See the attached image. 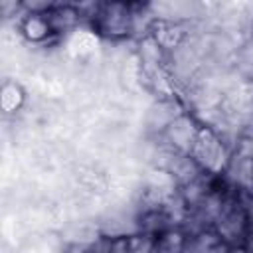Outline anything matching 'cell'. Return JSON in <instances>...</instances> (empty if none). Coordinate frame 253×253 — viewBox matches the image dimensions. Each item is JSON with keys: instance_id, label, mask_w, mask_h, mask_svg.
<instances>
[{"instance_id": "obj_9", "label": "cell", "mask_w": 253, "mask_h": 253, "mask_svg": "<svg viewBox=\"0 0 253 253\" xmlns=\"http://www.w3.org/2000/svg\"><path fill=\"white\" fill-rule=\"evenodd\" d=\"M107 239H109V253H132L130 243H128V235L107 237Z\"/></svg>"}, {"instance_id": "obj_4", "label": "cell", "mask_w": 253, "mask_h": 253, "mask_svg": "<svg viewBox=\"0 0 253 253\" xmlns=\"http://www.w3.org/2000/svg\"><path fill=\"white\" fill-rule=\"evenodd\" d=\"M182 113H186V109L180 99H158L154 105L148 107L144 115V125L152 134L160 136L166 130V126Z\"/></svg>"}, {"instance_id": "obj_3", "label": "cell", "mask_w": 253, "mask_h": 253, "mask_svg": "<svg viewBox=\"0 0 253 253\" xmlns=\"http://www.w3.org/2000/svg\"><path fill=\"white\" fill-rule=\"evenodd\" d=\"M200 128H202L200 119L196 115H192V113L186 111L180 117H176L158 138L162 140V146L166 150H170L174 154L190 156V152L194 148V142L198 138Z\"/></svg>"}, {"instance_id": "obj_11", "label": "cell", "mask_w": 253, "mask_h": 253, "mask_svg": "<svg viewBox=\"0 0 253 253\" xmlns=\"http://www.w3.org/2000/svg\"><path fill=\"white\" fill-rule=\"evenodd\" d=\"M247 30H249V32H247V42H251V43H253V18L249 20V26H247Z\"/></svg>"}, {"instance_id": "obj_10", "label": "cell", "mask_w": 253, "mask_h": 253, "mask_svg": "<svg viewBox=\"0 0 253 253\" xmlns=\"http://www.w3.org/2000/svg\"><path fill=\"white\" fill-rule=\"evenodd\" d=\"M227 253H247L245 251V247L243 245H233V247H229V251Z\"/></svg>"}, {"instance_id": "obj_6", "label": "cell", "mask_w": 253, "mask_h": 253, "mask_svg": "<svg viewBox=\"0 0 253 253\" xmlns=\"http://www.w3.org/2000/svg\"><path fill=\"white\" fill-rule=\"evenodd\" d=\"M47 18L51 22L55 38L63 36L67 32H73L77 28V24L83 20L77 4H53V8L47 12Z\"/></svg>"}, {"instance_id": "obj_7", "label": "cell", "mask_w": 253, "mask_h": 253, "mask_svg": "<svg viewBox=\"0 0 253 253\" xmlns=\"http://www.w3.org/2000/svg\"><path fill=\"white\" fill-rule=\"evenodd\" d=\"M26 105V91L18 81L6 79L0 87V107L4 115H16Z\"/></svg>"}, {"instance_id": "obj_2", "label": "cell", "mask_w": 253, "mask_h": 253, "mask_svg": "<svg viewBox=\"0 0 253 253\" xmlns=\"http://www.w3.org/2000/svg\"><path fill=\"white\" fill-rule=\"evenodd\" d=\"M93 30L111 40L119 42L125 38H130L134 34V16H132V4L125 2H101L99 12L93 20Z\"/></svg>"}, {"instance_id": "obj_5", "label": "cell", "mask_w": 253, "mask_h": 253, "mask_svg": "<svg viewBox=\"0 0 253 253\" xmlns=\"http://www.w3.org/2000/svg\"><path fill=\"white\" fill-rule=\"evenodd\" d=\"M18 32H20V36L26 42H30L34 45H42V43L49 42L51 38H55L47 14H30V12H24L20 16V22H18Z\"/></svg>"}, {"instance_id": "obj_8", "label": "cell", "mask_w": 253, "mask_h": 253, "mask_svg": "<svg viewBox=\"0 0 253 253\" xmlns=\"http://www.w3.org/2000/svg\"><path fill=\"white\" fill-rule=\"evenodd\" d=\"M128 243L132 253H158V237L144 233V231H134L128 235Z\"/></svg>"}, {"instance_id": "obj_1", "label": "cell", "mask_w": 253, "mask_h": 253, "mask_svg": "<svg viewBox=\"0 0 253 253\" xmlns=\"http://www.w3.org/2000/svg\"><path fill=\"white\" fill-rule=\"evenodd\" d=\"M190 156L202 168L204 174L217 178V176H223V172L227 170L229 160L233 156V148L219 134L217 128L202 125Z\"/></svg>"}, {"instance_id": "obj_12", "label": "cell", "mask_w": 253, "mask_h": 253, "mask_svg": "<svg viewBox=\"0 0 253 253\" xmlns=\"http://www.w3.org/2000/svg\"><path fill=\"white\" fill-rule=\"evenodd\" d=\"M158 253H160V251H158Z\"/></svg>"}]
</instances>
